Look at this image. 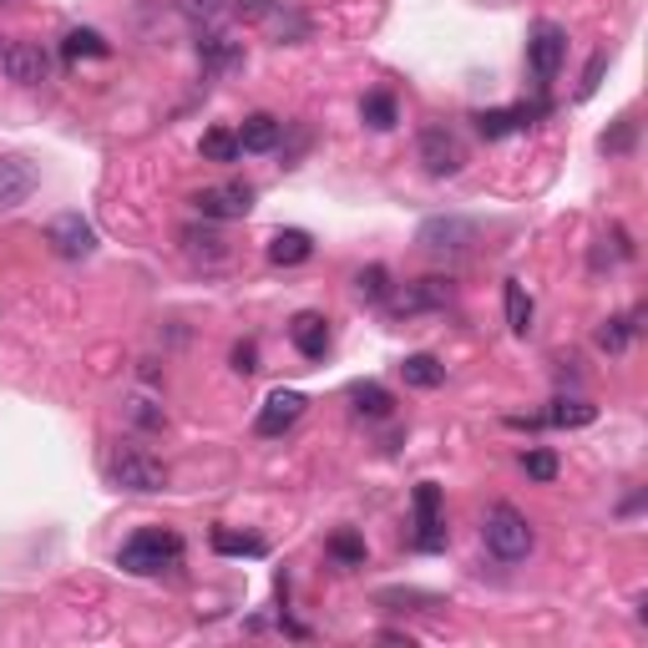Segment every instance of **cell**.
Returning a JSON list of instances; mask_svg holds the SVG:
<instances>
[{
	"label": "cell",
	"mask_w": 648,
	"mask_h": 648,
	"mask_svg": "<svg viewBox=\"0 0 648 648\" xmlns=\"http://www.w3.org/2000/svg\"><path fill=\"white\" fill-rule=\"evenodd\" d=\"M416 547H421V553H441V547H446V516H441L436 481H421V487H416Z\"/></svg>",
	"instance_id": "9"
},
{
	"label": "cell",
	"mask_w": 648,
	"mask_h": 648,
	"mask_svg": "<svg viewBox=\"0 0 648 648\" xmlns=\"http://www.w3.org/2000/svg\"><path fill=\"white\" fill-rule=\"evenodd\" d=\"M198 152H203V162H239L243 158L239 133H228V127H213V133H203Z\"/></svg>",
	"instance_id": "24"
},
{
	"label": "cell",
	"mask_w": 648,
	"mask_h": 648,
	"mask_svg": "<svg viewBox=\"0 0 648 648\" xmlns=\"http://www.w3.org/2000/svg\"><path fill=\"white\" fill-rule=\"evenodd\" d=\"M289 340H294V350H299L305 360H325V350H330V319H325V315H315V309H305V315H294Z\"/></svg>",
	"instance_id": "13"
},
{
	"label": "cell",
	"mask_w": 648,
	"mask_h": 648,
	"mask_svg": "<svg viewBox=\"0 0 648 648\" xmlns=\"http://www.w3.org/2000/svg\"><path fill=\"white\" fill-rule=\"evenodd\" d=\"M278 137H284V122L269 117V112H253V117H243V127H239L243 152H274Z\"/></svg>",
	"instance_id": "17"
},
{
	"label": "cell",
	"mask_w": 648,
	"mask_h": 648,
	"mask_svg": "<svg viewBox=\"0 0 648 648\" xmlns=\"http://www.w3.org/2000/svg\"><path fill=\"white\" fill-rule=\"evenodd\" d=\"M355 294L365 305H385L390 299V269L371 264V269H355Z\"/></svg>",
	"instance_id": "25"
},
{
	"label": "cell",
	"mask_w": 648,
	"mask_h": 648,
	"mask_svg": "<svg viewBox=\"0 0 648 648\" xmlns=\"http://www.w3.org/2000/svg\"><path fill=\"white\" fill-rule=\"evenodd\" d=\"M598 421V406H588V400H553V410H547V425H593Z\"/></svg>",
	"instance_id": "29"
},
{
	"label": "cell",
	"mask_w": 648,
	"mask_h": 648,
	"mask_svg": "<svg viewBox=\"0 0 648 648\" xmlns=\"http://www.w3.org/2000/svg\"><path fill=\"white\" fill-rule=\"evenodd\" d=\"M537 112H543V102H532V106H491V112H477V133L497 143V137L516 133V127H527Z\"/></svg>",
	"instance_id": "15"
},
{
	"label": "cell",
	"mask_w": 648,
	"mask_h": 648,
	"mask_svg": "<svg viewBox=\"0 0 648 648\" xmlns=\"http://www.w3.org/2000/svg\"><path fill=\"white\" fill-rule=\"evenodd\" d=\"M61 56H67V61H102V56H112V46H106L96 31L77 26V31H67V41H61Z\"/></svg>",
	"instance_id": "22"
},
{
	"label": "cell",
	"mask_w": 648,
	"mask_h": 648,
	"mask_svg": "<svg viewBox=\"0 0 648 648\" xmlns=\"http://www.w3.org/2000/svg\"><path fill=\"white\" fill-rule=\"evenodd\" d=\"M603 71H609V52H598L593 61H588V71H582V81H578V102H588V96L598 92V81H603Z\"/></svg>",
	"instance_id": "34"
},
{
	"label": "cell",
	"mask_w": 648,
	"mask_h": 648,
	"mask_svg": "<svg viewBox=\"0 0 648 648\" xmlns=\"http://www.w3.org/2000/svg\"><path fill=\"white\" fill-rule=\"evenodd\" d=\"M400 375H406V385H416V390H436V385L446 380V365H441L436 355H406Z\"/></svg>",
	"instance_id": "23"
},
{
	"label": "cell",
	"mask_w": 648,
	"mask_h": 648,
	"mask_svg": "<svg viewBox=\"0 0 648 648\" xmlns=\"http://www.w3.org/2000/svg\"><path fill=\"white\" fill-rule=\"evenodd\" d=\"M299 416H305V396H299V390H274V396L264 400V410H259L253 431H259V436H284Z\"/></svg>",
	"instance_id": "12"
},
{
	"label": "cell",
	"mask_w": 648,
	"mask_h": 648,
	"mask_svg": "<svg viewBox=\"0 0 648 648\" xmlns=\"http://www.w3.org/2000/svg\"><path fill=\"white\" fill-rule=\"evenodd\" d=\"M481 543H487L491 557H502V562H522L537 547V532H532V522L512 502H497L481 516Z\"/></svg>",
	"instance_id": "2"
},
{
	"label": "cell",
	"mask_w": 648,
	"mask_h": 648,
	"mask_svg": "<svg viewBox=\"0 0 648 648\" xmlns=\"http://www.w3.org/2000/svg\"><path fill=\"white\" fill-rule=\"evenodd\" d=\"M360 117L371 122L375 133H390V127H396V122H400V112H396V96H390V92H371V96H365V102H360Z\"/></svg>",
	"instance_id": "28"
},
{
	"label": "cell",
	"mask_w": 648,
	"mask_h": 648,
	"mask_svg": "<svg viewBox=\"0 0 648 648\" xmlns=\"http://www.w3.org/2000/svg\"><path fill=\"white\" fill-rule=\"evenodd\" d=\"M0 5H11V0H0Z\"/></svg>",
	"instance_id": "39"
},
{
	"label": "cell",
	"mask_w": 648,
	"mask_h": 648,
	"mask_svg": "<svg viewBox=\"0 0 648 648\" xmlns=\"http://www.w3.org/2000/svg\"><path fill=\"white\" fill-rule=\"evenodd\" d=\"M350 400H355V410L360 416H371V421H380V416L396 410V400H390V390H385L380 380H355L350 385Z\"/></svg>",
	"instance_id": "20"
},
{
	"label": "cell",
	"mask_w": 648,
	"mask_h": 648,
	"mask_svg": "<svg viewBox=\"0 0 648 648\" xmlns=\"http://www.w3.org/2000/svg\"><path fill=\"white\" fill-rule=\"evenodd\" d=\"M522 471L532 481H557V456L553 451H522Z\"/></svg>",
	"instance_id": "32"
},
{
	"label": "cell",
	"mask_w": 648,
	"mask_h": 648,
	"mask_svg": "<svg viewBox=\"0 0 648 648\" xmlns=\"http://www.w3.org/2000/svg\"><path fill=\"white\" fill-rule=\"evenodd\" d=\"M278 5H284V0H239V15H243V21H259V26H264Z\"/></svg>",
	"instance_id": "35"
},
{
	"label": "cell",
	"mask_w": 648,
	"mask_h": 648,
	"mask_svg": "<svg viewBox=\"0 0 648 648\" xmlns=\"http://www.w3.org/2000/svg\"><path fill=\"white\" fill-rule=\"evenodd\" d=\"M416 158H421V168L431 178H456L466 168V147L451 127H425L421 143H416Z\"/></svg>",
	"instance_id": "5"
},
{
	"label": "cell",
	"mask_w": 648,
	"mask_h": 648,
	"mask_svg": "<svg viewBox=\"0 0 648 648\" xmlns=\"http://www.w3.org/2000/svg\"><path fill=\"white\" fill-rule=\"evenodd\" d=\"M213 553H224V557H264L269 543L264 537H253V532H228V527H213Z\"/></svg>",
	"instance_id": "21"
},
{
	"label": "cell",
	"mask_w": 648,
	"mask_h": 648,
	"mask_svg": "<svg viewBox=\"0 0 648 648\" xmlns=\"http://www.w3.org/2000/svg\"><path fill=\"white\" fill-rule=\"evenodd\" d=\"M416 243H421L425 253L456 259V253H466L477 243V224H471V218H456V213H436V218H425V224L416 228Z\"/></svg>",
	"instance_id": "4"
},
{
	"label": "cell",
	"mask_w": 648,
	"mask_h": 648,
	"mask_svg": "<svg viewBox=\"0 0 648 648\" xmlns=\"http://www.w3.org/2000/svg\"><path fill=\"white\" fill-rule=\"evenodd\" d=\"M41 187V172L31 168V158H0V213L21 208Z\"/></svg>",
	"instance_id": "11"
},
{
	"label": "cell",
	"mask_w": 648,
	"mask_h": 648,
	"mask_svg": "<svg viewBox=\"0 0 648 648\" xmlns=\"http://www.w3.org/2000/svg\"><path fill=\"white\" fill-rule=\"evenodd\" d=\"M106 471H112V481H117L122 491H137V497L168 491V466H162L158 456H147L143 446H117L112 462H106Z\"/></svg>",
	"instance_id": "3"
},
{
	"label": "cell",
	"mask_w": 648,
	"mask_h": 648,
	"mask_svg": "<svg viewBox=\"0 0 648 648\" xmlns=\"http://www.w3.org/2000/svg\"><path fill=\"white\" fill-rule=\"evenodd\" d=\"M380 603H436V598H425V593H380Z\"/></svg>",
	"instance_id": "38"
},
{
	"label": "cell",
	"mask_w": 648,
	"mask_h": 648,
	"mask_svg": "<svg viewBox=\"0 0 648 648\" xmlns=\"http://www.w3.org/2000/svg\"><path fill=\"white\" fill-rule=\"evenodd\" d=\"M628 143H634V122L623 117V122H618V133H613V137H603V152H623Z\"/></svg>",
	"instance_id": "37"
},
{
	"label": "cell",
	"mask_w": 648,
	"mask_h": 648,
	"mask_svg": "<svg viewBox=\"0 0 648 648\" xmlns=\"http://www.w3.org/2000/svg\"><path fill=\"white\" fill-rule=\"evenodd\" d=\"M178 562H183V537H178V532H162V527L133 532L117 553V568L133 572V578H158V572L178 568Z\"/></svg>",
	"instance_id": "1"
},
{
	"label": "cell",
	"mask_w": 648,
	"mask_h": 648,
	"mask_svg": "<svg viewBox=\"0 0 648 648\" xmlns=\"http://www.w3.org/2000/svg\"><path fill=\"white\" fill-rule=\"evenodd\" d=\"M309 253H315V239H309L305 228H278L274 239H269V259H274L278 269H294V264H305Z\"/></svg>",
	"instance_id": "18"
},
{
	"label": "cell",
	"mask_w": 648,
	"mask_h": 648,
	"mask_svg": "<svg viewBox=\"0 0 648 648\" xmlns=\"http://www.w3.org/2000/svg\"><path fill=\"white\" fill-rule=\"evenodd\" d=\"M0 71H5V81H15V87H41L46 71H52V56L41 52L36 41H11V46L0 52Z\"/></svg>",
	"instance_id": "10"
},
{
	"label": "cell",
	"mask_w": 648,
	"mask_h": 648,
	"mask_svg": "<svg viewBox=\"0 0 648 648\" xmlns=\"http://www.w3.org/2000/svg\"><path fill=\"white\" fill-rule=\"evenodd\" d=\"M502 299H507V325H512V334H527L532 330V294L522 289L516 278H507Z\"/></svg>",
	"instance_id": "26"
},
{
	"label": "cell",
	"mask_w": 648,
	"mask_h": 648,
	"mask_svg": "<svg viewBox=\"0 0 648 648\" xmlns=\"http://www.w3.org/2000/svg\"><path fill=\"white\" fill-rule=\"evenodd\" d=\"M325 547H330V557L344 562V568H365V543H360L355 532H334Z\"/></svg>",
	"instance_id": "31"
},
{
	"label": "cell",
	"mask_w": 648,
	"mask_h": 648,
	"mask_svg": "<svg viewBox=\"0 0 648 648\" xmlns=\"http://www.w3.org/2000/svg\"><path fill=\"white\" fill-rule=\"evenodd\" d=\"M46 243H52L56 259H92L96 253V228L81 218V213H56L46 224Z\"/></svg>",
	"instance_id": "6"
},
{
	"label": "cell",
	"mask_w": 648,
	"mask_h": 648,
	"mask_svg": "<svg viewBox=\"0 0 648 648\" xmlns=\"http://www.w3.org/2000/svg\"><path fill=\"white\" fill-rule=\"evenodd\" d=\"M0 52H5V46H0Z\"/></svg>",
	"instance_id": "40"
},
{
	"label": "cell",
	"mask_w": 648,
	"mask_h": 648,
	"mask_svg": "<svg viewBox=\"0 0 648 648\" xmlns=\"http://www.w3.org/2000/svg\"><path fill=\"white\" fill-rule=\"evenodd\" d=\"M198 56H203V67H208V71H228V67H239V61H243V46L234 36L208 31V36L198 41Z\"/></svg>",
	"instance_id": "19"
},
{
	"label": "cell",
	"mask_w": 648,
	"mask_h": 648,
	"mask_svg": "<svg viewBox=\"0 0 648 648\" xmlns=\"http://www.w3.org/2000/svg\"><path fill=\"white\" fill-rule=\"evenodd\" d=\"M234 371H239V375H253V371H259V344H253V340L234 344Z\"/></svg>",
	"instance_id": "36"
},
{
	"label": "cell",
	"mask_w": 648,
	"mask_h": 648,
	"mask_svg": "<svg viewBox=\"0 0 648 648\" xmlns=\"http://www.w3.org/2000/svg\"><path fill=\"white\" fill-rule=\"evenodd\" d=\"M193 208L213 224H228V218H249L253 213V187L249 183H218V187H203L193 193Z\"/></svg>",
	"instance_id": "7"
},
{
	"label": "cell",
	"mask_w": 648,
	"mask_h": 648,
	"mask_svg": "<svg viewBox=\"0 0 648 648\" xmlns=\"http://www.w3.org/2000/svg\"><path fill=\"white\" fill-rule=\"evenodd\" d=\"M451 305V278H416L396 299V315H421V309H446Z\"/></svg>",
	"instance_id": "14"
},
{
	"label": "cell",
	"mask_w": 648,
	"mask_h": 648,
	"mask_svg": "<svg viewBox=\"0 0 648 648\" xmlns=\"http://www.w3.org/2000/svg\"><path fill=\"white\" fill-rule=\"evenodd\" d=\"M122 416H127L133 425H143V431H158V425L168 421V416H162V406H152L147 396H127V400H122Z\"/></svg>",
	"instance_id": "30"
},
{
	"label": "cell",
	"mask_w": 648,
	"mask_h": 648,
	"mask_svg": "<svg viewBox=\"0 0 648 648\" xmlns=\"http://www.w3.org/2000/svg\"><path fill=\"white\" fill-rule=\"evenodd\" d=\"M634 330H638V315H628V319H603L598 325V350H609V355H623L628 350V340H634Z\"/></svg>",
	"instance_id": "27"
},
{
	"label": "cell",
	"mask_w": 648,
	"mask_h": 648,
	"mask_svg": "<svg viewBox=\"0 0 648 648\" xmlns=\"http://www.w3.org/2000/svg\"><path fill=\"white\" fill-rule=\"evenodd\" d=\"M562 61H568V31L553 26V21H543V26L532 31L527 41V67L537 81H553L557 71H562Z\"/></svg>",
	"instance_id": "8"
},
{
	"label": "cell",
	"mask_w": 648,
	"mask_h": 648,
	"mask_svg": "<svg viewBox=\"0 0 648 648\" xmlns=\"http://www.w3.org/2000/svg\"><path fill=\"white\" fill-rule=\"evenodd\" d=\"M183 249H187V259L193 264H203V269H213V264H224L228 259V239L224 234H213V228H183Z\"/></svg>",
	"instance_id": "16"
},
{
	"label": "cell",
	"mask_w": 648,
	"mask_h": 648,
	"mask_svg": "<svg viewBox=\"0 0 648 648\" xmlns=\"http://www.w3.org/2000/svg\"><path fill=\"white\" fill-rule=\"evenodd\" d=\"M178 5H183V15L187 21H198V26H213V21L228 11L224 0H178Z\"/></svg>",
	"instance_id": "33"
}]
</instances>
